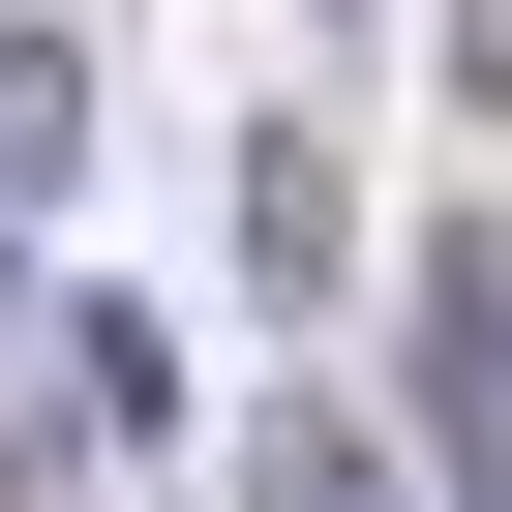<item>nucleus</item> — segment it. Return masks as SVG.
Instances as JSON below:
<instances>
[{
  "mask_svg": "<svg viewBox=\"0 0 512 512\" xmlns=\"http://www.w3.org/2000/svg\"><path fill=\"white\" fill-rule=\"evenodd\" d=\"M422 512H512V211L422 241Z\"/></svg>",
  "mask_w": 512,
  "mask_h": 512,
  "instance_id": "1",
  "label": "nucleus"
},
{
  "mask_svg": "<svg viewBox=\"0 0 512 512\" xmlns=\"http://www.w3.org/2000/svg\"><path fill=\"white\" fill-rule=\"evenodd\" d=\"M332 241H362V181L272 121V151H241V272H272V302H332Z\"/></svg>",
  "mask_w": 512,
  "mask_h": 512,
  "instance_id": "2",
  "label": "nucleus"
},
{
  "mask_svg": "<svg viewBox=\"0 0 512 512\" xmlns=\"http://www.w3.org/2000/svg\"><path fill=\"white\" fill-rule=\"evenodd\" d=\"M241 512H422V482H392L362 422H302V392H272V422H241Z\"/></svg>",
  "mask_w": 512,
  "mask_h": 512,
  "instance_id": "3",
  "label": "nucleus"
},
{
  "mask_svg": "<svg viewBox=\"0 0 512 512\" xmlns=\"http://www.w3.org/2000/svg\"><path fill=\"white\" fill-rule=\"evenodd\" d=\"M61 151H91V61H61V31H0V211H31Z\"/></svg>",
  "mask_w": 512,
  "mask_h": 512,
  "instance_id": "4",
  "label": "nucleus"
},
{
  "mask_svg": "<svg viewBox=\"0 0 512 512\" xmlns=\"http://www.w3.org/2000/svg\"><path fill=\"white\" fill-rule=\"evenodd\" d=\"M452 91H482V121H512V0H452Z\"/></svg>",
  "mask_w": 512,
  "mask_h": 512,
  "instance_id": "5",
  "label": "nucleus"
}]
</instances>
